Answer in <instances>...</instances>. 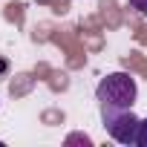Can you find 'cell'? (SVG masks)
Here are the masks:
<instances>
[{
  "instance_id": "cell-1",
  "label": "cell",
  "mask_w": 147,
  "mask_h": 147,
  "mask_svg": "<svg viewBox=\"0 0 147 147\" xmlns=\"http://www.w3.org/2000/svg\"><path fill=\"white\" fill-rule=\"evenodd\" d=\"M32 40H35V43L52 40V43L63 46V52H66V66H69V69H81V66L87 63V46H84V40H81V35H78L75 29H58L55 23H46V20H43V23L35 26Z\"/></svg>"
},
{
  "instance_id": "cell-2",
  "label": "cell",
  "mask_w": 147,
  "mask_h": 147,
  "mask_svg": "<svg viewBox=\"0 0 147 147\" xmlns=\"http://www.w3.org/2000/svg\"><path fill=\"white\" fill-rule=\"evenodd\" d=\"M95 95L101 101V110H130L136 101V81L127 72H113L101 78Z\"/></svg>"
},
{
  "instance_id": "cell-3",
  "label": "cell",
  "mask_w": 147,
  "mask_h": 147,
  "mask_svg": "<svg viewBox=\"0 0 147 147\" xmlns=\"http://www.w3.org/2000/svg\"><path fill=\"white\" fill-rule=\"evenodd\" d=\"M101 118H104L107 133H110L115 141H121V144H136L138 118L133 115V107H130V110H101Z\"/></svg>"
},
{
  "instance_id": "cell-4",
  "label": "cell",
  "mask_w": 147,
  "mask_h": 147,
  "mask_svg": "<svg viewBox=\"0 0 147 147\" xmlns=\"http://www.w3.org/2000/svg\"><path fill=\"white\" fill-rule=\"evenodd\" d=\"M81 40L87 43V49H92V52H98L101 46H104V38H101V18L98 15H90V18H84L81 20Z\"/></svg>"
},
{
  "instance_id": "cell-5",
  "label": "cell",
  "mask_w": 147,
  "mask_h": 147,
  "mask_svg": "<svg viewBox=\"0 0 147 147\" xmlns=\"http://www.w3.org/2000/svg\"><path fill=\"white\" fill-rule=\"evenodd\" d=\"M98 18H101V23H107V29H118L124 23L121 9H118L115 0H101L98 3Z\"/></svg>"
},
{
  "instance_id": "cell-6",
  "label": "cell",
  "mask_w": 147,
  "mask_h": 147,
  "mask_svg": "<svg viewBox=\"0 0 147 147\" xmlns=\"http://www.w3.org/2000/svg\"><path fill=\"white\" fill-rule=\"evenodd\" d=\"M35 81H38L35 72H18V75L12 78V84H9V95H12V98H23V95H29L32 87H35Z\"/></svg>"
},
{
  "instance_id": "cell-7",
  "label": "cell",
  "mask_w": 147,
  "mask_h": 147,
  "mask_svg": "<svg viewBox=\"0 0 147 147\" xmlns=\"http://www.w3.org/2000/svg\"><path fill=\"white\" fill-rule=\"evenodd\" d=\"M121 66H124V69H136L141 78H147V58H144V55H138V52L124 55V58H121Z\"/></svg>"
},
{
  "instance_id": "cell-8",
  "label": "cell",
  "mask_w": 147,
  "mask_h": 147,
  "mask_svg": "<svg viewBox=\"0 0 147 147\" xmlns=\"http://www.w3.org/2000/svg\"><path fill=\"white\" fill-rule=\"evenodd\" d=\"M46 81V87L52 90V92H63L66 87H69V78H66V72H58V69H52L49 75L43 78Z\"/></svg>"
},
{
  "instance_id": "cell-9",
  "label": "cell",
  "mask_w": 147,
  "mask_h": 147,
  "mask_svg": "<svg viewBox=\"0 0 147 147\" xmlns=\"http://www.w3.org/2000/svg\"><path fill=\"white\" fill-rule=\"evenodd\" d=\"M3 15H6V20L9 23H15V26H23V18H26V9H23V3H18V0H12V3L3 9Z\"/></svg>"
},
{
  "instance_id": "cell-10",
  "label": "cell",
  "mask_w": 147,
  "mask_h": 147,
  "mask_svg": "<svg viewBox=\"0 0 147 147\" xmlns=\"http://www.w3.org/2000/svg\"><path fill=\"white\" fill-rule=\"evenodd\" d=\"M38 3H43V6H52V12L55 15H66L72 6H69V0H38Z\"/></svg>"
},
{
  "instance_id": "cell-11",
  "label": "cell",
  "mask_w": 147,
  "mask_h": 147,
  "mask_svg": "<svg viewBox=\"0 0 147 147\" xmlns=\"http://www.w3.org/2000/svg\"><path fill=\"white\" fill-rule=\"evenodd\" d=\"M130 23H133V29H136V32H133V38H136V43H141V46H147V23H138L136 18H133Z\"/></svg>"
},
{
  "instance_id": "cell-12",
  "label": "cell",
  "mask_w": 147,
  "mask_h": 147,
  "mask_svg": "<svg viewBox=\"0 0 147 147\" xmlns=\"http://www.w3.org/2000/svg\"><path fill=\"white\" fill-rule=\"evenodd\" d=\"M75 144H84V147H92V138L87 133H72L66 136V147H75Z\"/></svg>"
},
{
  "instance_id": "cell-13",
  "label": "cell",
  "mask_w": 147,
  "mask_h": 147,
  "mask_svg": "<svg viewBox=\"0 0 147 147\" xmlns=\"http://www.w3.org/2000/svg\"><path fill=\"white\" fill-rule=\"evenodd\" d=\"M40 121L43 124H63V113L61 110H43L40 113Z\"/></svg>"
},
{
  "instance_id": "cell-14",
  "label": "cell",
  "mask_w": 147,
  "mask_h": 147,
  "mask_svg": "<svg viewBox=\"0 0 147 147\" xmlns=\"http://www.w3.org/2000/svg\"><path fill=\"white\" fill-rule=\"evenodd\" d=\"M136 144L138 147H147V118L138 121V133H136Z\"/></svg>"
},
{
  "instance_id": "cell-15",
  "label": "cell",
  "mask_w": 147,
  "mask_h": 147,
  "mask_svg": "<svg viewBox=\"0 0 147 147\" xmlns=\"http://www.w3.org/2000/svg\"><path fill=\"white\" fill-rule=\"evenodd\" d=\"M9 69H12L9 58H6V55H0V81H6V78H9Z\"/></svg>"
},
{
  "instance_id": "cell-16",
  "label": "cell",
  "mask_w": 147,
  "mask_h": 147,
  "mask_svg": "<svg viewBox=\"0 0 147 147\" xmlns=\"http://www.w3.org/2000/svg\"><path fill=\"white\" fill-rule=\"evenodd\" d=\"M130 9H136L138 15H147V0H130Z\"/></svg>"
},
{
  "instance_id": "cell-17",
  "label": "cell",
  "mask_w": 147,
  "mask_h": 147,
  "mask_svg": "<svg viewBox=\"0 0 147 147\" xmlns=\"http://www.w3.org/2000/svg\"><path fill=\"white\" fill-rule=\"evenodd\" d=\"M49 72H52V66H49V63H38V66H35V75H38V78H46Z\"/></svg>"
}]
</instances>
